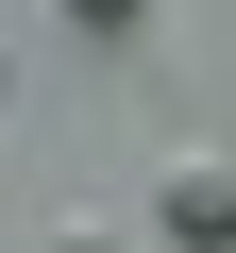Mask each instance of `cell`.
<instances>
[{
    "mask_svg": "<svg viewBox=\"0 0 236 253\" xmlns=\"http://www.w3.org/2000/svg\"><path fill=\"white\" fill-rule=\"evenodd\" d=\"M152 219H169L186 253H219V236H236V152H169V169H152Z\"/></svg>",
    "mask_w": 236,
    "mask_h": 253,
    "instance_id": "6da1fadb",
    "label": "cell"
},
{
    "mask_svg": "<svg viewBox=\"0 0 236 253\" xmlns=\"http://www.w3.org/2000/svg\"><path fill=\"white\" fill-rule=\"evenodd\" d=\"M51 17H68V34H135L152 0H51Z\"/></svg>",
    "mask_w": 236,
    "mask_h": 253,
    "instance_id": "7a4b0ae2",
    "label": "cell"
}]
</instances>
